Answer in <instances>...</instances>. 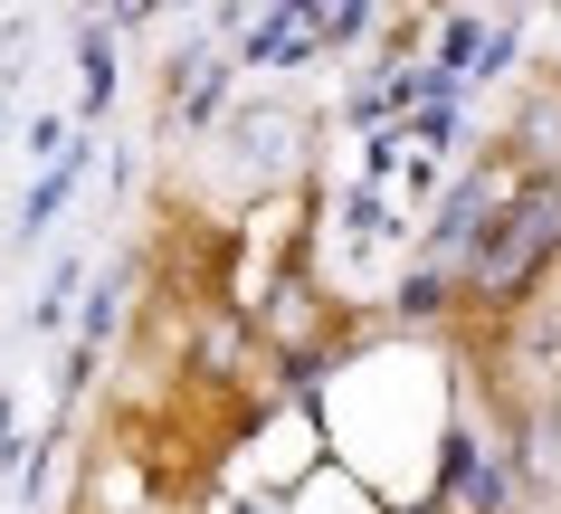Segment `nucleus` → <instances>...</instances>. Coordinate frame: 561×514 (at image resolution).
Here are the masks:
<instances>
[{
    "instance_id": "nucleus-3",
    "label": "nucleus",
    "mask_w": 561,
    "mask_h": 514,
    "mask_svg": "<svg viewBox=\"0 0 561 514\" xmlns=\"http://www.w3.org/2000/svg\"><path fill=\"white\" fill-rule=\"evenodd\" d=\"M305 38H314V20H296V10H286V20H266V30H257V58H296Z\"/></svg>"
},
{
    "instance_id": "nucleus-1",
    "label": "nucleus",
    "mask_w": 561,
    "mask_h": 514,
    "mask_svg": "<svg viewBox=\"0 0 561 514\" xmlns=\"http://www.w3.org/2000/svg\"><path fill=\"white\" fill-rule=\"evenodd\" d=\"M552 258H561V182H524L467 296H485V305H514V296H533V276L552 267Z\"/></svg>"
},
{
    "instance_id": "nucleus-2",
    "label": "nucleus",
    "mask_w": 561,
    "mask_h": 514,
    "mask_svg": "<svg viewBox=\"0 0 561 514\" xmlns=\"http://www.w3.org/2000/svg\"><path fill=\"white\" fill-rule=\"evenodd\" d=\"M514 172H533V182L561 172V87H533L514 105Z\"/></svg>"
}]
</instances>
